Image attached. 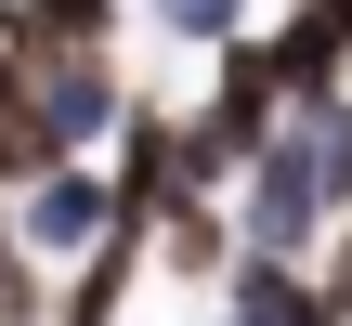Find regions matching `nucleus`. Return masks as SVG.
<instances>
[{
    "mask_svg": "<svg viewBox=\"0 0 352 326\" xmlns=\"http://www.w3.org/2000/svg\"><path fill=\"white\" fill-rule=\"evenodd\" d=\"M170 13H183L196 39H235V0H170Z\"/></svg>",
    "mask_w": 352,
    "mask_h": 326,
    "instance_id": "39448f33",
    "label": "nucleus"
},
{
    "mask_svg": "<svg viewBox=\"0 0 352 326\" xmlns=\"http://www.w3.org/2000/svg\"><path fill=\"white\" fill-rule=\"evenodd\" d=\"M39 39H52V26H39L26 0H0V91H26V78H39Z\"/></svg>",
    "mask_w": 352,
    "mask_h": 326,
    "instance_id": "7ed1b4c3",
    "label": "nucleus"
},
{
    "mask_svg": "<svg viewBox=\"0 0 352 326\" xmlns=\"http://www.w3.org/2000/svg\"><path fill=\"white\" fill-rule=\"evenodd\" d=\"M0 314H26V261H13V235H0Z\"/></svg>",
    "mask_w": 352,
    "mask_h": 326,
    "instance_id": "423d86ee",
    "label": "nucleus"
},
{
    "mask_svg": "<svg viewBox=\"0 0 352 326\" xmlns=\"http://www.w3.org/2000/svg\"><path fill=\"white\" fill-rule=\"evenodd\" d=\"M0 326H13V314H0Z\"/></svg>",
    "mask_w": 352,
    "mask_h": 326,
    "instance_id": "6e6552de",
    "label": "nucleus"
},
{
    "mask_svg": "<svg viewBox=\"0 0 352 326\" xmlns=\"http://www.w3.org/2000/svg\"><path fill=\"white\" fill-rule=\"evenodd\" d=\"M327 287H340V314H352V235H340V248H327Z\"/></svg>",
    "mask_w": 352,
    "mask_h": 326,
    "instance_id": "0eeeda50",
    "label": "nucleus"
},
{
    "mask_svg": "<svg viewBox=\"0 0 352 326\" xmlns=\"http://www.w3.org/2000/svg\"><path fill=\"white\" fill-rule=\"evenodd\" d=\"M91 222H104V183L52 170V183H39V235H91Z\"/></svg>",
    "mask_w": 352,
    "mask_h": 326,
    "instance_id": "f03ea898",
    "label": "nucleus"
},
{
    "mask_svg": "<svg viewBox=\"0 0 352 326\" xmlns=\"http://www.w3.org/2000/svg\"><path fill=\"white\" fill-rule=\"evenodd\" d=\"M235 326H352V314H340V287H300L287 261H248L235 274Z\"/></svg>",
    "mask_w": 352,
    "mask_h": 326,
    "instance_id": "f257e3e1",
    "label": "nucleus"
},
{
    "mask_svg": "<svg viewBox=\"0 0 352 326\" xmlns=\"http://www.w3.org/2000/svg\"><path fill=\"white\" fill-rule=\"evenodd\" d=\"M26 13H39V26H52V39H65V52H91V39H104V13H118V0H26Z\"/></svg>",
    "mask_w": 352,
    "mask_h": 326,
    "instance_id": "20e7f679",
    "label": "nucleus"
}]
</instances>
